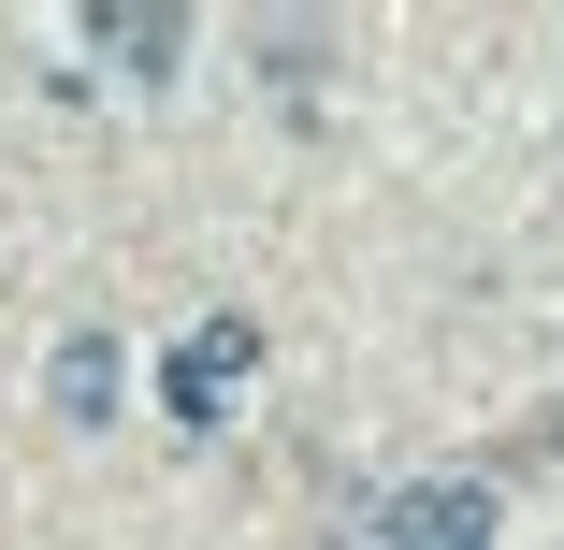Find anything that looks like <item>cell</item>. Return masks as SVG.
Instances as JSON below:
<instances>
[{
    "instance_id": "1",
    "label": "cell",
    "mask_w": 564,
    "mask_h": 550,
    "mask_svg": "<svg viewBox=\"0 0 564 550\" xmlns=\"http://www.w3.org/2000/svg\"><path fill=\"white\" fill-rule=\"evenodd\" d=\"M247 363H261V334H247V319H203V334L160 363V406L203 434V420H232V391H247Z\"/></svg>"
},
{
    "instance_id": "2",
    "label": "cell",
    "mask_w": 564,
    "mask_h": 550,
    "mask_svg": "<svg viewBox=\"0 0 564 550\" xmlns=\"http://www.w3.org/2000/svg\"><path fill=\"white\" fill-rule=\"evenodd\" d=\"M73 30L117 58V73H174V58H188V15H160V0H87Z\"/></svg>"
},
{
    "instance_id": "3",
    "label": "cell",
    "mask_w": 564,
    "mask_h": 550,
    "mask_svg": "<svg viewBox=\"0 0 564 550\" xmlns=\"http://www.w3.org/2000/svg\"><path fill=\"white\" fill-rule=\"evenodd\" d=\"M44 391H58V420H117V348H101V334H58Z\"/></svg>"
}]
</instances>
